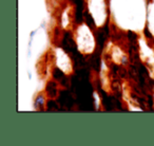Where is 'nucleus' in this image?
<instances>
[{
	"mask_svg": "<svg viewBox=\"0 0 154 146\" xmlns=\"http://www.w3.org/2000/svg\"><path fill=\"white\" fill-rule=\"evenodd\" d=\"M58 103L61 107H66L68 109H71V108L74 106L75 101L73 99L72 94L69 92L68 90H61L59 92V99H58Z\"/></svg>",
	"mask_w": 154,
	"mask_h": 146,
	"instance_id": "f03ea898",
	"label": "nucleus"
},
{
	"mask_svg": "<svg viewBox=\"0 0 154 146\" xmlns=\"http://www.w3.org/2000/svg\"><path fill=\"white\" fill-rule=\"evenodd\" d=\"M45 92L50 97H56L58 93L57 84L55 82H53V81H50L47 84V87H45Z\"/></svg>",
	"mask_w": 154,
	"mask_h": 146,
	"instance_id": "39448f33",
	"label": "nucleus"
},
{
	"mask_svg": "<svg viewBox=\"0 0 154 146\" xmlns=\"http://www.w3.org/2000/svg\"><path fill=\"white\" fill-rule=\"evenodd\" d=\"M98 50L95 51V53H93V55L91 56V60H90V65L92 66V68L94 69L96 72H98L99 69H100V57H99V53Z\"/></svg>",
	"mask_w": 154,
	"mask_h": 146,
	"instance_id": "423d86ee",
	"label": "nucleus"
},
{
	"mask_svg": "<svg viewBox=\"0 0 154 146\" xmlns=\"http://www.w3.org/2000/svg\"><path fill=\"white\" fill-rule=\"evenodd\" d=\"M145 34H146V36H147V38H152V35L150 34V32H149V30H148V28L145 29Z\"/></svg>",
	"mask_w": 154,
	"mask_h": 146,
	"instance_id": "9b49d317",
	"label": "nucleus"
},
{
	"mask_svg": "<svg viewBox=\"0 0 154 146\" xmlns=\"http://www.w3.org/2000/svg\"><path fill=\"white\" fill-rule=\"evenodd\" d=\"M61 48L69 54V55H72L74 52L77 51V47L76 43H75L74 39H73L72 35H71L70 32H66L63 35V39L61 41Z\"/></svg>",
	"mask_w": 154,
	"mask_h": 146,
	"instance_id": "f257e3e1",
	"label": "nucleus"
},
{
	"mask_svg": "<svg viewBox=\"0 0 154 146\" xmlns=\"http://www.w3.org/2000/svg\"><path fill=\"white\" fill-rule=\"evenodd\" d=\"M43 104H45V95L43 94H39L36 97L34 103V108L36 110H41L43 108Z\"/></svg>",
	"mask_w": 154,
	"mask_h": 146,
	"instance_id": "0eeeda50",
	"label": "nucleus"
},
{
	"mask_svg": "<svg viewBox=\"0 0 154 146\" xmlns=\"http://www.w3.org/2000/svg\"><path fill=\"white\" fill-rule=\"evenodd\" d=\"M128 39L130 40L131 43H134L137 40V34L133 33L132 31H129L128 32Z\"/></svg>",
	"mask_w": 154,
	"mask_h": 146,
	"instance_id": "9d476101",
	"label": "nucleus"
},
{
	"mask_svg": "<svg viewBox=\"0 0 154 146\" xmlns=\"http://www.w3.org/2000/svg\"><path fill=\"white\" fill-rule=\"evenodd\" d=\"M85 20H86L87 24L90 27L91 29H93V27H95V24H94V20H93V17L91 16V14H89L88 12L85 13Z\"/></svg>",
	"mask_w": 154,
	"mask_h": 146,
	"instance_id": "1a4fd4ad",
	"label": "nucleus"
},
{
	"mask_svg": "<svg viewBox=\"0 0 154 146\" xmlns=\"http://www.w3.org/2000/svg\"><path fill=\"white\" fill-rule=\"evenodd\" d=\"M108 37V35L106 34L105 30L101 29L98 30V32L96 33V41H97V47H98V51L101 52L105 47V43H106V38Z\"/></svg>",
	"mask_w": 154,
	"mask_h": 146,
	"instance_id": "7ed1b4c3",
	"label": "nucleus"
},
{
	"mask_svg": "<svg viewBox=\"0 0 154 146\" xmlns=\"http://www.w3.org/2000/svg\"><path fill=\"white\" fill-rule=\"evenodd\" d=\"M53 78L55 81L60 82V84L63 85V86H66V81H68V78H66V74H64V73L62 72L59 68H55L53 70Z\"/></svg>",
	"mask_w": 154,
	"mask_h": 146,
	"instance_id": "20e7f679",
	"label": "nucleus"
},
{
	"mask_svg": "<svg viewBox=\"0 0 154 146\" xmlns=\"http://www.w3.org/2000/svg\"><path fill=\"white\" fill-rule=\"evenodd\" d=\"M47 109L49 111H58L60 110V105H58V103L54 100H49L47 103Z\"/></svg>",
	"mask_w": 154,
	"mask_h": 146,
	"instance_id": "6e6552de",
	"label": "nucleus"
}]
</instances>
